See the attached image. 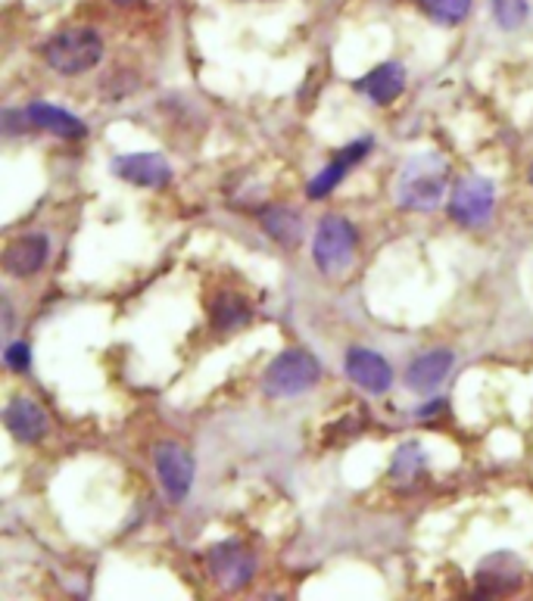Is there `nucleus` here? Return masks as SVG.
I'll use <instances>...</instances> for the list:
<instances>
[{
  "label": "nucleus",
  "mask_w": 533,
  "mask_h": 601,
  "mask_svg": "<svg viewBox=\"0 0 533 601\" xmlns=\"http://www.w3.org/2000/svg\"><path fill=\"white\" fill-rule=\"evenodd\" d=\"M449 163L440 153H422L400 165L393 182V200L409 212H434L446 200Z\"/></svg>",
  "instance_id": "f257e3e1"
},
{
  "label": "nucleus",
  "mask_w": 533,
  "mask_h": 601,
  "mask_svg": "<svg viewBox=\"0 0 533 601\" xmlns=\"http://www.w3.org/2000/svg\"><path fill=\"white\" fill-rule=\"evenodd\" d=\"M41 54L47 66L59 75H85L104 59V37L94 29H63L56 32Z\"/></svg>",
  "instance_id": "f03ea898"
},
{
  "label": "nucleus",
  "mask_w": 533,
  "mask_h": 601,
  "mask_svg": "<svg viewBox=\"0 0 533 601\" xmlns=\"http://www.w3.org/2000/svg\"><path fill=\"white\" fill-rule=\"evenodd\" d=\"M322 381V364L309 349H284L262 374V390L275 400H294Z\"/></svg>",
  "instance_id": "7ed1b4c3"
},
{
  "label": "nucleus",
  "mask_w": 533,
  "mask_h": 601,
  "mask_svg": "<svg viewBox=\"0 0 533 601\" xmlns=\"http://www.w3.org/2000/svg\"><path fill=\"white\" fill-rule=\"evenodd\" d=\"M356 228L344 216H325L315 228L313 259L322 274H344L356 259Z\"/></svg>",
  "instance_id": "20e7f679"
},
{
  "label": "nucleus",
  "mask_w": 533,
  "mask_h": 601,
  "mask_svg": "<svg viewBox=\"0 0 533 601\" xmlns=\"http://www.w3.org/2000/svg\"><path fill=\"white\" fill-rule=\"evenodd\" d=\"M206 565H209V577L225 592H238L257 577V555H253V548L243 546L238 539L209 548Z\"/></svg>",
  "instance_id": "39448f33"
},
{
  "label": "nucleus",
  "mask_w": 533,
  "mask_h": 601,
  "mask_svg": "<svg viewBox=\"0 0 533 601\" xmlns=\"http://www.w3.org/2000/svg\"><path fill=\"white\" fill-rule=\"evenodd\" d=\"M493 206H497V184L483 175H465L449 197V216L465 228H478L493 216Z\"/></svg>",
  "instance_id": "423d86ee"
},
{
  "label": "nucleus",
  "mask_w": 533,
  "mask_h": 601,
  "mask_svg": "<svg viewBox=\"0 0 533 601\" xmlns=\"http://www.w3.org/2000/svg\"><path fill=\"white\" fill-rule=\"evenodd\" d=\"M153 468L166 490L168 502H184L194 487V456L178 442H160L153 449Z\"/></svg>",
  "instance_id": "0eeeda50"
},
{
  "label": "nucleus",
  "mask_w": 533,
  "mask_h": 601,
  "mask_svg": "<svg viewBox=\"0 0 533 601\" xmlns=\"http://www.w3.org/2000/svg\"><path fill=\"white\" fill-rule=\"evenodd\" d=\"M344 371L356 386H362L366 393L381 396L393 386V368L387 364L381 352H371L366 347H352L344 359Z\"/></svg>",
  "instance_id": "6e6552de"
},
{
  "label": "nucleus",
  "mask_w": 533,
  "mask_h": 601,
  "mask_svg": "<svg viewBox=\"0 0 533 601\" xmlns=\"http://www.w3.org/2000/svg\"><path fill=\"white\" fill-rule=\"evenodd\" d=\"M112 175L122 182L138 184V187H166L172 182V165L160 153H129V156H116L112 160Z\"/></svg>",
  "instance_id": "1a4fd4ad"
},
{
  "label": "nucleus",
  "mask_w": 533,
  "mask_h": 601,
  "mask_svg": "<svg viewBox=\"0 0 533 601\" xmlns=\"http://www.w3.org/2000/svg\"><path fill=\"white\" fill-rule=\"evenodd\" d=\"M521 583H524V565L512 551H497V555L483 558V565L478 567L480 595H502V592L518 589Z\"/></svg>",
  "instance_id": "9d476101"
},
{
  "label": "nucleus",
  "mask_w": 533,
  "mask_h": 601,
  "mask_svg": "<svg viewBox=\"0 0 533 601\" xmlns=\"http://www.w3.org/2000/svg\"><path fill=\"white\" fill-rule=\"evenodd\" d=\"M3 424H7V430H10V437L17 439V442H41L44 434H47V415H44V408L37 405L35 400H29V396H13L10 405L3 408Z\"/></svg>",
  "instance_id": "9b49d317"
},
{
  "label": "nucleus",
  "mask_w": 533,
  "mask_h": 601,
  "mask_svg": "<svg viewBox=\"0 0 533 601\" xmlns=\"http://www.w3.org/2000/svg\"><path fill=\"white\" fill-rule=\"evenodd\" d=\"M453 362H456V356H453V349H431V352H422L415 362L405 368V386L412 390V393H434L443 381H446V374L453 371Z\"/></svg>",
  "instance_id": "f8f14e48"
},
{
  "label": "nucleus",
  "mask_w": 533,
  "mask_h": 601,
  "mask_svg": "<svg viewBox=\"0 0 533 601\" xmlns=\"http://www.w3.org/2000/svg\"><path fill=\"white\" fill-rule=\"evenodd\" d=\"M47 255H51V240L44 234H25V238H17L7 247L3 269L13 277H32V274L44 269Z\"/></svg>",
  "instance_id": "ddd939ff"
},
{
  "label": "nucleus",
  "mask_w": 533,
  "mask_h": 601,
  "mask_svg": "<svg viewBox=\"0 0 533 601\" xmlns=\"http://www.w3.org/2000/svg\"><path fill=\"white\" fill-rule=\"evenodd\" d=\"M356 91H362L378 107L393 103L405 91V69L400 63H381L378 69H371L366 78L356 81Z\"/></svg>",
  "instance_id": "4468645a"
},
{
  "label": "nucleus",
  "mask_w": 533,
  "mask_h": 601,
  "mask_svg": "<svg viewBox=\"0 0 533 601\" xmlns=\"http://www.w3.org/2000/svg\"><path fill=\"white\" fill-rule=\"evenodd\" d=\"M427 477V456L424 449L412 439V442H403L396 452H393V461H390V483L396 490L412 492L418 490Z\"/></svg>",
  "instance_id": "2eb2a0df"
},
{
  "label": "nucleus",
  "mask_w": 533,
  "mask_h": 601,
  "mask_svg": "<svg viewBox=\"0 0 533 601\" xmlns=\"http://www.w3.org/2000/svg\"><path fill=\"white\" fill-rule=\"evenodd\" d=\"M29 122L51 131L56 138H63V141H78V138L88 134V125L78 116L59 110V107H51V103H41V100L29 107Z\"/></svg>",
  "instance_id": "dca6fc26"
},
{
  "label": "nucleus",
  "mask_w": 533,
  "mask_h": 601,
  "mask_svg": "<svg viewBox=\"0 0 533 601\" xmlns=\"http://www.w3.org/2000/svg\"><path fill=\"white\" fill-rule=\"evenodd\" d=\"M368 146H371V141H356V144L344 146V153H340V156H337L331 165H325V168L315 175L313 182H309V197H313V200L328 197L334 187L344 182L347 168H350V165H356L359 160H362V156H366Z\"/></svg>",
  "instance_id": "f3484780"
},
{
  "label": "nucleus",
  "mask_w": 533,
  "mask_h": 601,
  "mask_svg": "<svg viewBox=\"0 0 533 601\" xmlns=\"http://www.w3.org/2000/svg\"><path fill=\"white\" fill-rule=\"evenodd\" d=\"M259 221H262V231L275 240V243L287 247V250H294L296 243L303 240V216L294 212V209H287V206L265 209V212L259 216Z\"/></svg>",
  "instance_id": "a211bd4d"
},
{
  "label": "nucleus",
  "mask_w": 533,
  "mask_h": 601,
  "mask_svg": "<svg viewBox=\"0 0 533 601\" xmlns=\"http://www.w3.org/2000/svg\"><path fill=\"white\" fill-rule=\"evenodd\" d=\"M250 306L247 299L238 296V293H221L213 303V328L219 334H231V330H240L243 325H250Z\"/></svg>",
  "instance_id": "6ab92c4d"
},
{
  "label": "nucleus",
  "mask_w": 533,
  "mask_h": 601,
  "mask_svg": "<svg viewBox=\"0 0 533 601\" xmlns=\"http://www.w3.org/2000/svg\"><path fill=\"white\" fill-rule=\"evenodd\" d=\"M418 3L424 13L440 25H459L471 10V0H418Z\"/></svg>",
  "instance_id": "aec40b11"
},
{
  "label": "nucleus",
  "mask_w": 533,
  "mask_h": 601,
  "mask_svg": "<svg viewBox=\"0 0 533 601\" xmlns=\"http://www.w3.org/2000/svg\"><path fill=\"white\" fill-rule=\"evenodd\" d=\"M527 17H531L527 0H493V19L499 22V29H505V32L521 29Z\"/></svg>",
  "instance_id": "412c9836"
},
{
  "label": "nucleus",
  "mask_w": 533,
  "mask_h": 601,
  "mask_svg": "<svg viewBox=\"0 0 533 601\" xmlns=\"http://www.w3.org/2000/svg\"><path fill=\"white\" fill-rule=\"evenodd\" d=\"M3 362H7V368H13V371H19V374H25V371L32 368V347H29L25 340L10 343V347L3 349Z\"/></svg>",
  "instance_id": "4be33fe9"
},
{
  "label": "nucleus",
  "mask_w": 533,
  "mask_h": 601,
  "mask_svg": "<svg viewBox=\"0 0 533 601\" xmlns=\"http://www.w3.org/2000/svg\"><path fill=\"white\" fill-rule=\"evenodd\" d=\"M116 3H134V0H116Z\"/></svg>",
  "instance_id": "5701e85b"
},
{
  "label": "nucleus",
  "mask_w": 533,
  "mask_h": 601,
  "mask_svg": "<svg viewBox=\"0 0 533 601\" xmlns=\"http://www.w3.org/2000/svg\"><path fill=\"white\" fill-rule=\"evenodd\" d=\"M531 184H533V168H531Z\"/></svg>",
  "instance_id": "b1692460"
}]
</instances>
